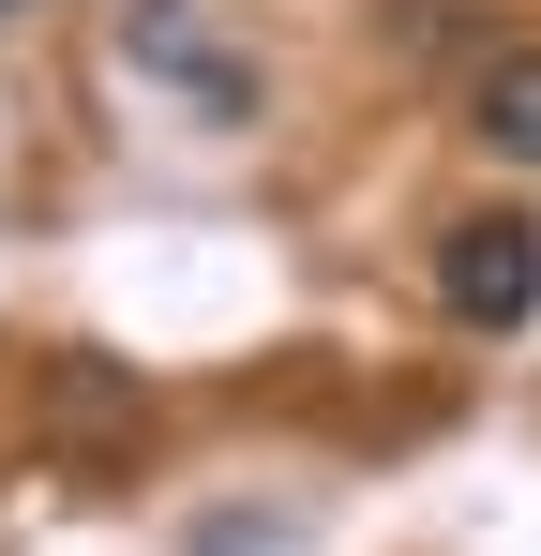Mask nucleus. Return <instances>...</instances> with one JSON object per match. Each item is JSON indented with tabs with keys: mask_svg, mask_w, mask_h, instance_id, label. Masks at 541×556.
Here are the masks:
<instances>
[{
	"mask_svg": "<svg viewBox=\"0 0 541 556\" xmlns=\"http://www.w3.org/2000/svg\"><path fill=\"white\" fill-rule=\"evenodd\" d=\"M437 301H451V331H527V316H541V226H527V211L437 226Z\"/></svg>",
	"mask_w": 541,
	"mask_h": 556,
	"instance_id": "f257e3e1",
	"label": "nucleus"
},
{
	"mask_svg": "<svg viewBox=\"0 0 541 556\" xmlns=\"http://www.w3.org/2000/svg\"><path fill=\"white\" fill-rule=\"evenodd\" d=\"M466 136H481L496 166H541V46H481V76H466Z\"/></svg>",
	"mask_w": 541,
	"mask_h": 556,
	"instance_id": "f03ea898",
	"label": "nucleus"
},
{
	"mask_svg": "<svg viewBox=\"0 0 541 556\" xmlns=\"http://www.w3.org/2000/svg\"><path fill=\"white\" fill-rule=\"evenodd\" d=\"M0 15H15V0H0Z\"/></svg>",
	"mask_w": 541,
	"mask_h": 556,
	"instance_id": "7ed1b4c3",
	"label": "nucleus"
}]
</instances>
